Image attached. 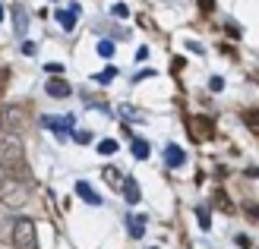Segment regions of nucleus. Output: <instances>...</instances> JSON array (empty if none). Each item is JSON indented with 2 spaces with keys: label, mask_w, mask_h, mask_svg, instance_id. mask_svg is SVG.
<instances>
[{
  "label": "nucleus",
  "mask_w": 259,
  "mask_h": 249,
  "mask_svg": "<svg viewBox=\"0 0 259 249\" xmlns=\"http://www.w3.org/2000/svg\"><path fill=\"white\" fill-rule=\"evenodd\" d=\"M133 155L139 161H146L149 158V142H142V139H133Z\"/></svg>",
  "instance_id": "f8f14e48"
},
{
  "label": "nucleus",
  "mask_w": 259,
  "mask_h": 249,
  "mask_svg": "<svg viewBox=\"0 0 259 249\" xmlns=\"http://www.w3.org/2000/svg\"><path fill=\"white\" fill-rule=\"evenodd\" d=\"M0 126L10 129V133H16V129L22 126V114L16 108H4V117H0Z\"/></svg>",
  "instance_id": "39448f33"
},
{
  "label": "nucleus",
  "mask_w": 259,
  "mask_h": 249,
  "mask_svg": "<svg viewBox=\"0 0 259 249\" xmlns=\"http://www.w3.org/2000/svg\"><path fill=\"white\" fill-rule=\"evenodd\" d=\"M164 164L167 167H180V164H184V148H180V145H167L164 148Z\"/></svg>",
  "instance_id": "1a4fd4ad"
},
{
  "label": "nucleus",
  "mask_w": 259,
  "mask_h": 249,
  "mask_svg": "<svg viewBox=\"0 0 259 249\" xmlns=\"http://www.w3.org/2000/svg\"><path fill=\"white\" fill-rule=\"evenodd\" d=\"M105 177H108L111 183H120V174H117V167H108V170H105Z\"/></svg>",
  "instance_id": "f3484780"
},
{
  "label": "nucleus",
  "mask_w": 259,
  "mask_h": 249,
  "mask_svg": "<svg viewBox=\"0 0 259 249\" xmlns=\"http://www.w3.org/2000/svg\"><path fill=\"white\" fill-rule=\"evenodd\" d=\"M114 76H117V70H114V67H108L105 73H98V76H95V82H111Z\"/></svg>",
  "instance_id": "4468645a"
},
{
  "label": "nucleus",
  "mask_w": 259,
  "mask_h": 249,
  "mask_svg": "<svg viewBox=\"0 0 259 249\" xmlns=\"http://www.w3.org/2000/svg\"><path fill=\"white\" fill-rule=\"evenodd\" d=\"M247 117H250V120H247V123H250V126H256V123H259V114H256V111H250V114H247Z\"/></svg>",
  "instance_id": "393cba45"
},
{
  "label": "nucleus",
  "mask_w": 259,
  "mask_h": 249,
  "mask_svg": "<svg viewBox=\"0 0 259 249\" xmlns=\"http://www.w3.org/2000/svg\"><path fill=\"white\" fill-rule=\"evenodd\" d=\"M130 233H133L136 240H142V233H146V218H142V215L130 218Z\"/></svg>",
  "instance_id": "9d476101"
},
{
  "label": "nucleus",
  "mask_w": 259,
  "mask_h": 249,
  "mask_svg": "<svg viewBox=\"0 0 259 249\" xmlns=\"http://www.w3.org/2000/svg\"><path fill=\"white\" fill-rule=\"evenodd\" d=\"M120 117H126V120H133V117H136V111L130 108V104H123V108H120Z\"/></svg>",
  "instance_id": "aec40b11"
},
{
  "label": "nucleus",
  "mask_w": 259,
  "mask_h": 249,
  "mask_svg": "<svg viewBox=\"0 0 259 249\" xmlns=\"http://www.w3.org/2000/svg\"><path fill=\"white\" fill-rule=\"evenodd\" d=\"M29 183L19 180V177H7L4 183H0V202H4L7 208H22L25 202H29Z\"/></svg>",
  "instance_id": "f03ea898"
},
{
  "label": "nucleus",
  "mask_w": 259,
  "mask_h": 249,
  "mask_svg": "<svg viewBox=\"0 0 259 249\" xmlns=\"http://www.w3.org/2000/svg\"><path fill=\"white\" fill-rule=\"evenodd\" d=\"M45 70H48L51 76H60V73H63V67H60V63H48V67H45Z\"/></svg>",
  "instance_id": "6ab92c4d"
},
{
  "label": "nucleus",
  "mask_w": 259,
  "mask_h": 249,
  "mask_svg": "<svg viewBox=\"0 0 259 249\" xmlns=\"http://www.w3.org/2000/svg\"><path fill=\"white\" fill-rule=\"evenodd\" d=\"M0 19H4V7H0Z\"/></svg>",
  "instance_id": "bb28decb"
},
{
  "label": "nucleus",
  "mask_w": 259,
  "mask_h": 249,
  "mask_svg": "<svg viewBox=\"0 0 259 249\" xmlns=\"http://www.w3.org/2000/svg\"><path fill=\"white\" fill-rule=\"evenodd\" d=\"M247 212H250L253 218H259V208H256V205H247Z\"/></svg>",
  "instance_id": "a878e982"
},
{
  "label": "nucleus",
  "mask_w": 259,
  "mask_h": 249,
  "mask_svg": "<svg viewBox=\"0 0 259 249\" xmlns=\"http://www.w3.org/2000/svg\"><path fill=\"white\" fill-rule=\"evenodd\" d=\"M76 195H79L82 202H89V205H101V195H98L92 186H89V183H82V180L76 183Z\"/></svg>",
  "instance_id": "423d86ee"
},
{
  "label": "nucleus",
  "mask_w": 259,
  "mask_h": 249,
  "mask_svg": "<svg viewBox=\"0 0 259 249\" xmlns=\"http://www.w3.org/2000/svg\"><path fill=\"white\" fill-rule=\"evenodd\" d=\"M114 16H120V19H123V16H130V10H126L123 4H114Z\"/></svg>",
  "instance_id": "a211bd4d"
},
{
  "label": "nucleus",
  "mask_w": 259,
  "mask_h": 249,
  "mask_svg": "<svg viewBox=\"0 0 259 249\" xmlns=\"http://www.w3.org/2000/svg\"><path fill=\"white\" fill-rule=\"evenodd\" d=\"M16 32H25V16L22 13H16Z\"/></svg>",
  "instance_id": "5701e85b"
},
{
  "label": "nucleus",
  "mask_w": 259,
  "mask_h": 249,
  "mask_svg": "<svg viewBox=\"0 0 259 249\" xmlns=\"http://www.w3.org/2000/svg\"><path fill=\"white\" fill-rule=\"evenodd\" d=\"M76 142H79V145H85V142H92V133H89V129H79V133H76Z\"/></svg>",
  "instance_id": "dca6fc26"
},
{
  "label": "nucleus",
  "mask_w": 259,
  "mask_h": 249,
  "mask_svg": "<svg viewBox=\"0 0 259 249\" xmlns=\"http://www.w3.org/2000/svg\"><path fill=\"white\" fill-rule=\"evenodd\" d=\"M98 54L101 57H111L114 54V41H98Z\"/></svg>",
  "instance_id": "2eb2a0df"
},
{
  "label": "nucleus",
  "mask_w": 259,
  "mask_h": 249,
  "mask_svg": "<svg viewBox=\"0 0 259 249\" xmlns=\"http://www.w3.org/2000/svg\"><path fill=\"white\" fill-rule=\"evenodd\" d=\"M25 164V145L19 133H10V129H4L0 133V167L4 170H22Z\"/></svg>",
  "instance_id": "f257e3e1"
},
{
  "label": "nucleus",
  "mask_w": 259,
  "mask_h": 249,
  "mask_svg": "<svg viewBox=\"0 0 259 249\" xmlns=\"http://www.w3.org/2000/svg\"><path fill=\"white\" fill-rule=\"evenodd\" d=\"M41 126L45 129H54L57 136H67L70 129H73V117L67 114V117H41Z\"/></svg>",
  "instance_id": "20e7f679"
},
{
  "label": "nucleus",
  "mask_w": 259,
  "mask_h": 249,
  "mask_svg": "<svg viewBox=\"0 0 259 249\" xmlns=\"http://www.w3.org/2000/svg\"><path fill=\"white\" fill-rule=\"evenodd\" d=\"M13 246L16 249H35V221L32 218L13 221Z\"/></svg>",
  "instance_id": "7ed1b4c3"
},
{
  "label": "nucleus",
  "mask_w": 259,
  "mask_h": 249,
  "mask_svg": "<svg viewBox=\"0 0 259 249\" xmlns=\"http://www.w3.org/2000/svg\"><path fill=\"white\" fill-rule=\"evenodd\" d=\"M199 224H202V227H209V215H205V208H199Z\"/></svg>",
  "instance_id": "b1692460"
},
{
  "label": "nucleus",
  "mask_w": 259,
  "mask_h": 249,
  "mask_svg": "<svg viewBox=\"0 0 259 249\" xmlns=\"http://www.w3.org/2000/svg\"><path fill=\"white\" fill-rule=\"evenodd\" d=\"M57 19H60V25H63V29L70 32L73 25H76V13H73V10H60V13H57Z\"/></svg>",
  "instance_id": "9b49d317"
},
{
  "label": "nucleus",
  "mask_w": 259,
  "mask_h": 249,
  "mask_svg": "<svg viewBox=\"0 0 259 249\" xmlns=\"http://www.w3.org/2000/svg\"><path fill=\"white\" fill-rule=\"evenodd\" d=\"M98 152H101V155H114V152H117V142H114V139H101Z\"/></svg>",
  "instance_id": "ddd939ff"
},
{
  "label": "nucleus",
  "mask_w": 259,
  "mask_h": 249,
  "mask_svg": "<svg viewBox=\"0 0 259 249\" xmlns=\"http://www.w3.org/2000/svg\"><path fill=\"white\" fill-rule=\"evenodd\" d=\"M48 95H51V98H70V85L54 76V79L48 82Z\"/></svg>",
  "instance_id": "6e6552de"
},
{
  "label": "nucleus",
  "mask_w": 259,
  "mask_h": 249,
  "mask_svg": "<svg viewBox=\"0 0 259 249\" xmlns=\"http://www.w3.org/2000/svg\"><path fill=\"white\" fill-rule=\"evenodd\" d=\"M35 51H38V47H35V41H25V44H22V54H29V57H32Z\"/></svg>",
  "instance_id": "412c9836"
},
{
  "label": "nucleus",
  "mask_w": 259,
  "mask_h": 249,
  "mask_svg": "<svg viewBox=\"0 0 259 249\" xmlns=\"http://www.w3.org/2000/svg\"><path fill=\"white\" fill-rule=\"evenodd\" d=\"M212 88H215V91L225 88V79H222V76H212Z\"/></svg>",
  "instance_id": "4be33fe9"
},
{
  "label": "nucleus",
  "mask_w": 259,
  "mask_h": 249,
  "mask_svg": "<svg viewBox=\"0 0 259 249\" xmlns=\"http://www.w3.org/2000/svg\"><path fill=\"white\" fill-rule=\"evenodd\" d=\"M123 199H126L130 205H136V202L142 199V195H139V183H136L133 177H126V180H123Z\"/></svg>",
  "instance_id": "0eeeda50"
}]
</instances>
